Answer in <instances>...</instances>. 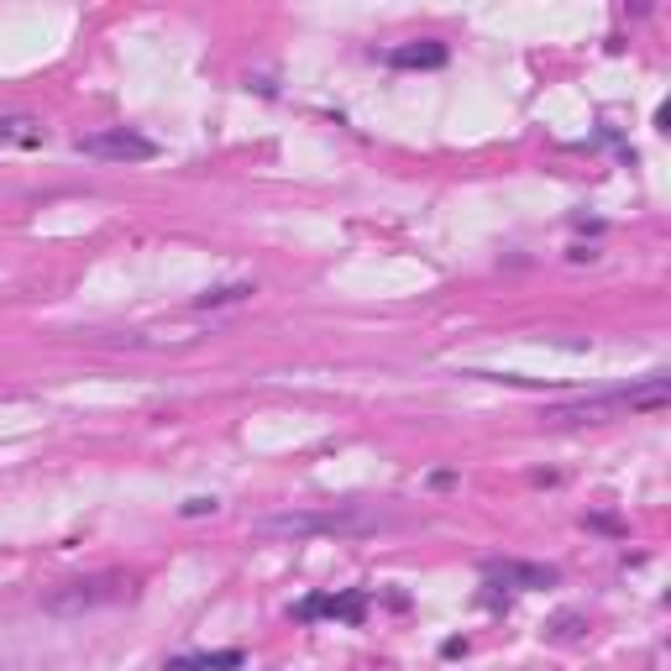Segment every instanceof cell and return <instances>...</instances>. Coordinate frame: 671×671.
<instances>
[{
    "mask_svg": "<svg viewBox=\"0 0 671 671\" xmlns=\"http://www.w3.org/2000/svg\"><path fill=\"white\" fill-rule=\"evenodd\" d=\"M384 525L378 509L336 503V509H288V514H263L252 520V535L263 541H310V535H367Z\"/></svg>",
    "mask_w": 671,
    "mask_h": 671,
    "instance_id": "obj_1",
    "label": "cell"
},
{
    "mask_svg": "<svg viewBox=\"0 0 671 671\" xmlns=\"http://www.w3.org/2000/svg\"><path fill=\"white\" fill-rule=\"evenodd\" d=\"M667 399H671V384L667 378H650V384L624 388V394H599V399H577V405L546 409V425H603V420H619V414L661 409Z\"/></svg>",
    "mask_w": 671,
    "mask_h": 671,
    "instance_id": "obj_2",
    "label": "cell"
},
{
    "mask_svg": "<svg viewBox=\"0 0 671 671\" xmlns=\"http://www.w3.org/2000/svg\"><path fill=\"white\" fill-rule=\"evenodd\" d=\"M132 593V582L126 577H84V582H64L58 593H48L43 599V609L48 614H90V609H105V603H116Z\"/></svg>",
    "mask_w": 671,
    "mask_h": 671,
    "instance_id": "obj_3",
    "label": "cell"
},
{
    "mask_svg": "<svg viewBox=\"0 0 671 671\" xmlns=\"http://www.w3.org/2000/svg\"><path fill=\"white\" fill-rule=\"evenodd\" d=\"M73 147H79L84 158H105V163H152V158H158V143L143 137V132H126V126H116V132H95V137H79Z\"/></svg>",
    "mask_w": 671,
    "mask_h": 671,
    "instance_id": "obj_4",
    "label": "cell"
},
{
    "mask_svg": "<svg viewBox=\"0 0 671 671\" xmlns=\"http://www.w3.org/2000/svg\"><path fill=\"white\" fill-rule=\"evenodd\" d=\"M299 619H341V624H362V614H367V593H310V599L294 609Z\"/></svg>",
    "mask_w": 671,
    "mask_h": 671,
    "instance_id": "obj_5",
    "label": "cell"
},
{
    "mask_svg": "<svg viewBox=\"0 0 671 671\" xmlns=\"http://www.w3.org/2000/svg\"><path fill=\"white\" fill-rule=\"evenodd\" d=\"M488 577L503 582V588H520V593H535V588H556L561 572L546 567V561H488Z\"/></svg>",
    "mask_w": 671,
    "mask_h": 671,
    "instance_id": "obj_6",
    "label": "cell"
},
{
    "mask_svg": "<svg viewBox=\"0 0 671 671\" xmlns=\"http://www.w3.org/2000/svg\"><path fill=\"white\" fill-rule=\"evenodd\" d=\"M241 650H190V656H168L163 671H237Z\"/></svg>",
    "mask_w": 671,
    "mask_h": 671,
    "instance_id": "obj_7",
    "label": "cell"
},
{
    "mask_svg": "<svg viewBox=\"0 0 671 671\" xmlns=\"http://www.w3.org/2000/svg\"><path fill=\"white\" fill-rule=\"evenodd\" d=\"M388 64L394 69H441L446 48L441 43H405V48H388Z\"/></svg>",
    "mask_w": 671,
    "mask_h": 671,
    "instance_id": "obj_8",
    "label": "cell"
},
{
    "mask_svg": "<svg viewBox=\"0 0 671 671\" xmlns=\"http://www.w3.org/2000/svg\"><path fill=\"white\" fill-rule=\"evenodd\" d=\"M0 137H5V143H16V147H43V126H37V121H26V116H5L0 121Z\"/></svg>",
    "mask_w": 671,
    "mask_h": 671,
    "instance_id": "obj_9",
    "label": "cell"
},
{
    "mask_svg": "<svg viewBox=\"0 0 671 671\" xmlns=\"http://www.w3.org/2000/svg\"><path fill=\"white\" fill-rule=\"evenodd\" d=\"M252 294H258L252 284H226V288H211V294H200L194 305H200V310H220V305H247Z\"/></svg>",
    "mask_w": 671,
    "mask_h": 671,
    "instance_id": "obj_10",
    "label": "cell"
},
{
    "mask_svg": "<svg viewBox=\"0 0 671 671\" xmlns=\"http://www.w3.org/2000/svg\"><path fill=\"white\" fill-rule=\"evenodd\" d=\"M220 503L216 499H184V509H179V514H184V520H200V514H216Z\"/></svg>",
    "mask_w": 671,
    "mask_h": 671,
    "instance_id": "obj_11",
    "label": "cell"
}]
</instances>
